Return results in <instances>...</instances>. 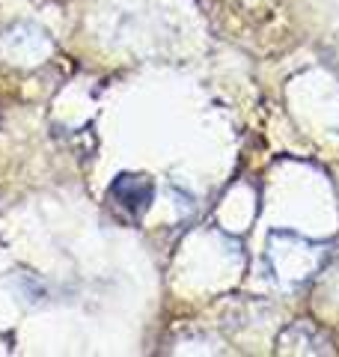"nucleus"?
<instances>
[{
  "label": "nucleus",
  "mask_w": 339,
  "mask_h": 357,
  "mask_svg": "<svg viewBox=\"0 0 339 357\" xmlns=\"http://www.w3.org/2000/svg\"><path fill=\"white\" fill-rule=\"evenodd\" d=\"M107 199L128 218H143L155 199V185L143 173H119L107 188Z\"/></svg>",
  "instance_id": "obj_2"
},
{
  "label": "nucleus",
  "mask_w": 339,
  "mask_h": 357,
  "mask_svg": "<svg viewBox=\"0 0 339 357\" xmlns=\"http://www.w3.org/2000/svg\"><path fill=\"white\" fill-rule=\"evenodd\" d=\"M286 331L295 333L298 342L295 340H277V349L282 354H327V351H331V349H327L331 342H327L312 325H307V321H298V325H292Z\"/></svg>",
  "instance_id": "obj_3"
},
{
  "label": "nucleus",
  "mask_w": 339,
  "mask_h": 357,
  "mask_svg": "<svg viewBox=\"0 0 339 357\" xmlns=\"http://www.w3.org/2000/svg\"><path fill=\"white\" fill-rule=\"evenodd\" d=\"M324 259V244L310 241L295 232H274L268 244V268L282 286H298L319 271Z\"/></svg>",
  "instance_id": "obj_1"
}]
</instances>
